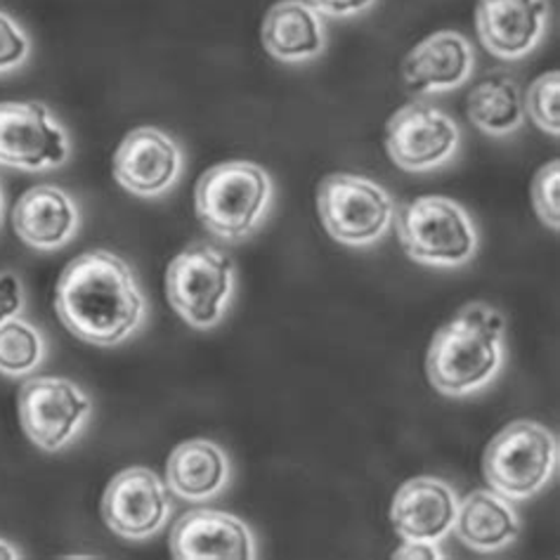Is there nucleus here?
Returning <instances> with one entry per match:
<instances>
[{
	"mask_svg": "<svg viewBox=\"0 0 560 560\" xmlns=\"http://www.w3.org/2000/svg\"><path fill=\"white\" fill-rule=\"evenodd\" d=\"M55 311L83 343L112 348L140 329L147 303L130 265L97 248L69 260L55 289Z\"/></svg>",
	"mask_w": 560,
	"mask_h": 560,
	"instance_id": "f257e3e1",
	"label": "nucleus"
},
{
	"mask_svg": "<svg viewBox=\"0 0 560 560\" xmlns=\"http://www.w3.org/2000/svg\"><path fill=\"white\" fill-rule=\"evenodd\" d=\"M506 322L494 307L468 303L435 331L425 372L442 395L466 397L490 386L504 364Z\"/></svg>",
	"mask_w": 560,
	"mask_h": 560,
	"instance_id": "f03ea898",
	"label": "nucleus"
},
{
	"mask_svg": "<svg viewBox=\"0 0 560 560\" xmlns=\"http://www.w3.org/2000/svg\"><path fill=\"white\" fill-rule=\"evenodd\" d=\"M272 180L254 161H225L201 175L195 189L199 223L213 237L240 242L254 234L268 215Z\"/></svg>",
	"mask_w": 560,
	"mask_h": 560,
	"instance_id": "7ed1b4c3",
	"label": "nucleus"
},
{
	"mask_svg": "<svg viewBox=\"0 0 560 560\" xmlns=\"http://www.w3.org/2000/svg\"><path fill=\"white\" fill-rule=\"evenodd\" d=\"M397 240L405 254L431 268H462L478 250V230L450 197H417L397 211Z\"/></svg>",
	"mask_w": 560,
	"mask_h": 560,
	"instance_id": "20e7f679",
	"label": "nucleus"
},
{
	"mask_svg": "<svg viewBox=\"0 0 560 560\" xmlns=\"http://www.w3.org/2000/svg\"><path fill=\"white\" fill-rule=\"evenodd\" d=\"M558 440L537 421H513L485 450L482 474L490 488L509 501L535 497L553 476Z\"/></svg>",
	"mask_w": 560,
	"mask_h": 560,
	"instance_id": "39448f33",
	"label": "nucleus"
},
{
	"mask_svg": "<svg viewBox=\"0 0 560 560\" xmlns=\"http://www.w3.org/2000/svg\"><path fill=\"white\" fill-rule=\"evenodd\" d=\"M322 225L346 246H372L386 237L395 201L386 189L355 173H331L317 187Z\"/></svg>",
	"mask_w": 560,
	"mask_h": 560,
	"instance_id": "423d86ee",
	"label": "nucleus"
},
{
	"mask_svg": "<svg viewBox=\"0 0 560 560\" xmlns=\"http://www.w3.org/2000/svg\"><path fill=\"white\" fill-rule=\"evenodd\" d=\"M234 287L232 260L211 244H191L166 270V296L191 329H213L223 319Z\"/></svg>",
	"mask_w": 560,
	"mask_h": 560,
	"instance_id": "0eeeda50",
	"label": "nucleus"
},
{
	"mask_svg": "<svg viewBox=\"0 0 560 560\" xmlns=\"http://www.w3.org/2000/svg\"><path fill=\"white\" fill-rule=\"evenodd\" d=\"M67 130L43 102H0V166L28 173L67 164Z\"/></svg>",
	"mask_w": 560,
	"mask_h": 560,
	"instance_id": "6e6552de",
	"label": "nucleus"
},
{
	"mask_svg": "<svg viewBox=\"0 0 560 560\" xmlns=\"http://www.w3.org/2000/svg\"><path fill=\"white\" fill-rule=\"evenodd\" d=\"M462 132L447 112L431 102H409L386 124V152L409 173H425L447 164L459 150Z\"/></svg>",
	"mask_w": 560,
	"mask_h": 560,
	"instance_id": "1a4fd4ad",
	"label": "nucleus"
},
{
	"mask_svg": "<svg viewBox=\"0 0 560 560\" xmlns=\"http://www.w3.org/2000/svg\"><path fill=\"white\" fill-rule=\"evenodd\" d=\"M91 400L69 378L34 376L20 390V421L36 447L57 452L79 435Z\"/></svg>",
	"mask_w": 560,
	"mask_h": 560,
	"instance_id": "9d476101",
	"label": "nucleus"
},
{
	"mask_svg": "<svg viewBox=\"0 0 560 560\" xmlns=\"http://www.w3.org/2000/svg\"><path fill=\"white\" fill-rule=\"evenodd\" d=\"M171 499L154 470L132 466L114 476L102 497V518L114 535L130 541L150 539L166 525Z\"/></svg>",
	"mask_w": 560,
	"mask_h": 560,
	"instance_id": "9b49d317",
	"label": "nucleus"
},
{
	"mask_svg": "<svg viewBox=\"0 0 560 560\" xmlns=\"http://www.w3.org/2000/svg\"><path fill=\"white\" fill-rule=\"evenodd\" d=\"M183 171L180 147L168 132L142 126L130 130L114 154V178L126 191L154 199L178 183Z\"/></svg>",
	"mask_w": 560,
	"mask_h": 560,
	"instance_id": "f8f14e48",
	"label": "nucleus"
},
{
	"mask_svg": "<svg viewBox=\"0 0 560 560\" xmlns=\"http://www.w3.org/2000/svg\"><path fill=\"white\" fill-rule=\"evenodd\" d=\"M549 0H478L476 28L499 60H523L549 32Z\"/></svg>",
	"mask_w": 560,
	"mask_h": 560,
	"instance_id": "ddd939ff",
	"label": "nucleus"
},
{
	"mask_svg": "<svg viewBox=\"0 0 560 560\" xmlns=\"http://www.w3.org/2000/svg\"><path fill=\"white\" fill-rule=\"evenodd\" d=\"M476 71V50L459 32L425 36L402 62V79L411 93L435 95L462 88Z\"/></svg>",
	"mask_w": 560,
	"mask_h": 560,
	"instance_id": "4468645a",
	"label": "nucleus"
},
{
	"mask_svg": "<svg viewBox=\"0 0 560 560\" xmlns=\"http://www.w3.org/2000/svg\"><path fill=\"white\" fill-rule=\"evenodd\" d=\"M171 556L178 560H254L256 544L246 523L234 515L197 509L175 523Z\"/></svg>",
	"mask_w": 560,
	"mask_h": 560,
	"instance_id": "2eb2a0df",
	"label": "nucleus"
},
{
	"mask_svg": "<svg viewBox=\"0 0 560 560\" xmlns=\"http://www.w3.org/2000/svg\"><path fill=\"white\" fill-rule=\"evenodd\" d=\"M456 511H459V499L450 485L423 476L405 482L397 490L390 521L402 539L438 544L452 533Z\"/></svg>",
	"mask_w": 560,
	"mask_h": 560,
	"instance_id": "dca6fc26",
	"label": "nucleus"
},
{
	"mask_svg": "<svg viewBox=\"0 0 560 560\" xmlns=\"http://www.w3.org/2000/svg\"><path fill=\"white\" fill-rule=\"evenodd\" d=\"M12 225L26 246L57 250L77 237L81 225L79 203L60 187L36 185L14 203Z\"/></svg>",
	"mask_w": 560,
	"mask_h": 560,
	"instance_id": "f3484780",
	"label": "nucleus"
},
{
	"mask_svg": "<svg viewBox=\"0 0 560 560\" xmlns=\"http://www.w3.org/2000/svg\"><path fill=\"white\" fill-rule=\"evenodd\" d=\"M262 46L277 62L301 65L324 52L327 32L319 12L307 0H279L262 20Z\"/></svg>",
	"mask_w": 560,
	"mask_h": 560,
	"instance_id": "a211bd4d",
	"label": "nucleus"
},
{
	"mask_svg": "<svg viewBox=\"0 0 560 560\" xmlns=\"http://www.w3.org/2000/svg\"><path fill=\"white\" fill-rule=\"evenodd\" d=\"M452 529L468 549L494 553L518 539L521 521L506 497L494 490H478L462 501Z\"/></svg>",
	"mask_w": 560,
	"mask_h": 560,
	"instance_id": "6ab92c4d",
	"label": "nucleus"
},
{
	"mask_svg": "<svg viewBox=\"0 0 560 560\" xmlns=\"http://www.w3.org/2000/svg\"><path fill=\"white\" fill-rule=\"evenodd\" d=\"M168 488L189 501L213 499L228 488L230 459L209 440H189L175 447L166 464Z\"/></svg>",
	"mask_w": 560,
	"mask_h": 560,
	"instance_id": "aec40b11",
	"label": "nucleus"
},
{
	"mask_svg": "<svg viewBox=\"0 0 560 560\" xmlns=\"http://www.w3.org/2000/svg\"><path fill=\"white\" fill-rule=\"evenodd\" d=\"M468 121L490 138L513 136L525 124L523 93L509 77H488L478 83L466 102Z\"/></svg>",
	"mask_w": 560,
	"mask_h": 560,
	"instance_id": "412c9836",
	"label": "nucleus"
},
{
	"mask_svg": "<svg viewBox=\"0 0 560 560\" xmlns=\"http://www.w3.org/2000/svg\"><path fill=\"white\" fill-rule=\"evenodd\" d=\"M46 358V341L32 322L12 317L0 324V374L22 378L36 372Z\"/></svg>",
	"mask_w": 560,
	"mask_h": 560,
	"instance_id": "4be33fe9",
	"label": "nucleus"
},
{
	"mask_svg": "<svg viewBox=\"0 0 560 560\" xmlns=\"http://www.w3.org/2000/svg\"><path fill=\"white\" fill-rule=\"evenodd\" d=\"M560 73L549 71L541 73L535 83L529 85V91L523 100L525 116L535 121V126L549 136L558 138L560 132Z\"/></svg>",
	"mask_w": 560,
	"mask_h": 560,
	"instance_id": "5701e85b",
	"label": "nucleus"
},
{
	"mask_svg": "<svg viewBox=\"0 0 560 560\" xmlns=\"http://www.w3.org/2000/svg\"><path fill=\"white\" fill-rule=\"evenodd\" d=\"M533 203L539 220L547 228H560V161L541 166L533 180Z\"/></svg>",
	"mask_w": 560,
	"mask_h": 560,
	"instance_id": "b1692460",
	"label": "nucleus"
},
{
	"mask_svg": "<svg viewBox=\"0 0 560 560\" xmlns=\"http://www.w3.org/2000/svg\"><path fill=\"white\" fill-rule=\"evenodd\" d=\"M32 52L24 26L10 12L0 10V73L20 69Z\"/></svg>",
	"mask_w": 560,
	"mask_h": 560,
	"instance_id": "393cba45",
	"label": "nucleus"
},
{
	"mask_svg": "<svg viewBox=\"0 0 560 560\" xmlns=\"http://www.w3.org/2000/svg\"><path fill=\"white\" fill-rule=\"evenodd\" d=\"M24 307L22 282L14 272H0V324L20 317Z\"/></svg>",
	"mask_w": 560,
	"mask_h": 560,
	"instance_id": "a878e982",
	"label": "nucleus"
},
{
	"mask_svg": "<svg viewBox=\"0 0 560 560\" xmlns=\"http://www.w3.org/2000/svg\"><path fill=\"white\" fill-rule=\"evenodd\" d=\"M307 3L329 18H355L374 8L376 0H307Z\"/></svg>",
	"mask_w": 560,
	"mask_h": 560,
	"instance_id": "bb28decb",
	"label": "nucleus"
},
{
	"mask_svg": "<svg viewBox=\"0 0 560 560\" xmlns=\"http://www.w3.org/2000/svg\"><path fill=\"white\" fill-rule=\"evenodd\" d=\"M393 558H400V560H417V558L435 560V558H445V556H442L431 541H409V539H405V544L393 553Z\"/></svg>",
	"mask_w": 560,
	"mask_h": 560,
	"instance_id": "cd10ccee",
	"label": "nucleus"
},
{
	"mask_svg": "<svg viewBox=\"0 0 560 560\" xmlns=\"http://www.w3.org/2000/svg\"><path fill=\"white\" fill-rule=\"evenodd\" d=\"M22 558V551H18V547H12L10 541L0 539V560H18Z\"/></svg>",
	"mask_w": 560,
	"mask_h": 560,
	"instance_id": "c85d7f7f",
	"label": "nucleus"
},
{
	"mask_svg": "<svg viewBox=\"0 0 560 560\" xmlns=\"http://www.w3.org/2000/svg\"><path fill=\"white\" fill-rule=\"evenodd\" d=\"M3 209H5V197H3V189H0V223H3Z\"/></svg>",
	"mask_w": 560,
	"mask_h": 560,
	"instance_id": "c756f323",
	"label": "nucleus"
}]
</instances>
